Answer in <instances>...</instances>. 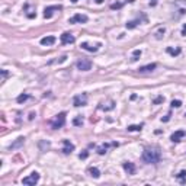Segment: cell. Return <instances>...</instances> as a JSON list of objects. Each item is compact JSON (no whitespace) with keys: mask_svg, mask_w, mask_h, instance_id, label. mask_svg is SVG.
Segmentation results:
<instances>
[{"mask_svg":"<svg viewBox=\"0 0 186 186\" xmlns=\"http://www.w3.org/2000/svg\"><path fill=\"white\" fill-rule=\"evenodd\" d=\"M89 174L92 176V177H95V179H99L100 177V172H99V169L98 167H89Z\"/></svg>","mask_w":186,"mask_h":186,"instance_id":"19","label":"cell"},{"mask_svg":"<svg viewBox=\"0 0 186 186\" xmlns=\"http://www.w3.org/2000/svg\"><path fill=\"white\" fill-rule=\"evenodd\" d=\"M176 179H179L180 183H182V185H185L186 183V170H182V172L177 173V174H176Z\"/></svg>","mask_w":186,"mask_h":186,"instance_id":"20","label":"cell"},{"mask_svg":"<svg viewBox=\"0 0 186 186\" xmlns=\"http://www.w3.org/2000/svg\"><path fill=\"white\" fill-rule=\"evenodd\" d=\"M112 144H115V146H118V143H112ZM112 144H102V146L100 147H98V154H100V156H102V154H105L108 151V148H109V147L112 146Z\"/></svg>","mask_w":186,"mask_h":186,"instance_id":"17","label":"cell"},{"mask_svg":"<svg viewBox=\"0 0 186 186\" xmlns=\"http://www.w3.org/2000/svg\"><path fill=\"white\" fill-rule=\"evenodd\" d=\"M161 159L159 148H146L143 153V161L147 164H157Z\"/></svg>","mask_w":186,"mask_h":186,"instance_id":"1","label":"cell"},{"mask_svg":"<svg viewBox=\"0 0 186 186\" xmlns=\"http://www.w3.org/2000/svg\"><path fill=\"white\" fill-rule=\"evenodd\" d=\"M169 119H170V115H167V116H164V118H163L161 121H163V122H167Z\"/></svg>","mask_w":186,"mask_h":186,"instance_id":"33","label":"cell"},{"mask_svg":"<svg viewBox=\"0 0 186 186\" xmlns=\"http://www.w3.org/2000/svg\"><path fill=\"white\" fill-rule=\"evenodd\" d=\"M182 35H183V36H186V23L182 26Z\"/></svg>","mask_w":186,"mask_h":186,"instance_id":"32","label":"cell"},{"mask_svg":"<svg viewBox=\"0 0 186 186\" xmlns=\"http://www.w3.org/2000/svg\"><path fill=\"white\" fill-rule=\"evenodd\" d=\"M67 60V55H63V57H60L58 60H51V61H48V64H61V63H64V61Z\"/></svg>","mask_w":186,"mask_h":186,"instance_id":"23","label":"cell"},{"mask_svg":"<svg viewBox=\"0 0 186 186\" xmlns=\"http://www.w3.org/2000/svg\"><path fill=\"white\" fill-rule=\"evenodd\" d=\"M89 18H87L86 15H81V13H76L73 18H70L68 19V23H86Z\"/></svg>","mask_w":186,"mask_h":186,"instance_id":"7","label":"cell"},{"mask_svg":"<svg viewBox=\"0 0 186 186\" xmlns=\"http://www.w3.org/2000/svg\"><path fill=\"white\" fill-rule=\"evenodd\" d=\"M156 3H157V0H150V5L151 6H156Z\"/></svg>","mask_w":186,"mask_h":186,"instance_id":"35","label":"cell"},{"mask_svg":"<svg viewBox=\"0 0 186 186\" xmlns=\"http://www.w3.org/2000/svg\"><path fill=\"white\" fill-rule=\"evenodd\" d=\"M77 2H79V0H71V3H77Z\"/></svg>","mask_w":186,"mask_h":186,"instance_id":"37","label":"cell"},{"mask_svg":"<svg viewBox=\"0 0 186 186\" xmlns=\"http://www.w3.org/2000/svg\"><path fill=\"white\" fill-rule=\"evenodd\" d=\"M63 144H64V147H63V153L64 154H70L74 151V144H71L68 140H63Z\"/></svg>","mask_w":186,"mask_h":186,"instance_id":"11","label":"cell"},{"mask_svg":"<svg viewBox=\"0 0 186 186\" xmlns=\"http://www.w3.org/2000/svg\"><path fill=\"white\" fill-rule=\"evenodd\" d=\"M166 33V28L164 26H161V28H159L156 32H154V35H156V40H161V36Z\"/></svg>","mask_w":186,"mask_h":186,"instance_id":"21","label":"cell"},{"mask_svg":"<svg viewBox=\"0 0 186 186\" xmlns=\"http://www.w3.org/2000/svg\"><path fill=\"white\" fill-rule=\"evenodd\" d=\"M143 129V124L140 125H129L128 126V131H141Z\"/></svg>","mask_w":186,"mask_h":186,"instance_id":"25","label":"cell"},{"mask_svg":"<svg viewBox=\"0 0 186 186\" xmlns=\"http://www.w3.org/2000/svg\"><path fill=\"white\" fill-rule=\"evenodd\" d=\"M64 124H66V113L64 112L58 113V115L54 118L53 122H51V125H53L54 129H60V128H63Z\"/></svg>","mask_w":186,"mask_h":186,"instance_id":"2","label":"cell"},{"mask_svg":"<svg viewBox=\"0 0 186 186\" xmlns=\"http://www.w3.org/2000/svg\"><path fill=\"white\" fill-rule=\"evenodd\" d=\"M157 67V64H147V66H143V67H140L138 68V71L140 73H150V71H153L154 68Z\"/></svg>","mask_w":186,"mask_h":186,"instance_id":"15","label":"cell"},{"mask_svg":"<svg viewBox=\"0 0 186 186\" xmlns=\"http://www.w3.org/2000/svg\"><path fill=\"white\" fill-rule=\"evenodd\" d=\"M93 2H95V3H98V5H102L105 0H93Z\"/></svg>","mask_w":186,"mask_h":186,"instance_id":"34","label":"cell"},{"mask_svg":"<svg viewBox=\"0 0 186 186\" xmlns=\"http://www.w3.org/2000/svg\"><path fill=\"white\" fill-rule=\"evenodd\" d=\"M55 41L57 40H55V36H53V35H50V36H44V38L41 40V45L50 46V45H53Z\"/></svg>","mask_w":186,"mask_h":186,"instance_id":"13","label":"cell"},{"mask_svg":"<svg viewBox=\"0 0 186 186\" xmlns=\"http://www.w3.org/2000/svg\"><path fill=\"white\" fill-rule=\"evenodd\" d=\"M140 23V20H131V22H126V29H134Z\"/></svg>","mask_w":186,"mask_h":186,"instance_id":"22","label":"cell"},{"mask_svg":"<svg viewBox=\"0 0 186 186\" xmlns=\"http://www.w3.org/2000/svg\"><path fill=\"white\" fill-rule=\"evenodd\" d=\"M23 143H25V137H19V138L16 140V141H15L12 146L9 147V150H15V148H19V147L22 146Z\"/></svg>","mask_w":186,"mask_h":186,"instance_id":"18","label":"cell"},{"mask_svg":"<svg viewBox=\"0 0 186 186\" xmlns=\"http://www.w3.org/2000/svg\"><path fill=\"white\" fill-rule=\"evenodd\" d=\"M7 76H9V73H7L6 70H2V81H5Z\"/></svg>","mask_w":186,"mask_h":186,"instance_id":"30","label":"cell"},{"mask_svg":"<svg viewBox=\"0 0 186 186\" xmlns=\"http://www.w3.org/2000/svg\"><path fill=\"white\" fill-rule=\"evenodd\" d=\"M76 66H77V68L81 70V71H89V70L92 68V63L89 60H86V58H80V60L76 63Z\"/></svg>","mask_w":186,"mask_h":186,"instance_id":"5","label":"cell"},{"mask_svg":"<svg viewBox=\"0 0 186 186\" xmlns=\"http://www.w3.org/2000/svg\"><path fill=\"white\" fill-rule=\"evenodd\" d=\"M26 99H29V96H28V95H20V96H18V102H19V103L25 102Z\"/></svg>","mask_w":186,"mask_h":186,"instance_id":"27","label":"cell"},{"mask_svg":"<svg viewBox=\"0 0 186 186\" xmlns=\"http://www.w3.org/2000/svg\"><path fill=\"white\" fill-rule=\"evenodd\" d=\"M73 124L76 126H81L83 125V118H81V116H76V118L73 119Z\"/></svg>","mask_w":186,"mask_h":186,"instance_id":"24","label":"cell"},{"mask_svg":"<svg viewBox=\"0 0 186 186\" xmlns=\"http://www.w3.org/2000/svg\"><path fill=\"white\" fill-rule=\"evenodd\" d=\"M180 106H182L180 100H172V108H180Z\"/></svg>","mask_w":186,"mask_h":186,"instance_id":"28","label":"cell"},{"mask_svg":"<svg viewBox=\"0 0 186 186\" xmlns=\"http://www.w3.org/2000/svg\"><path fill=\"white\" fill-rule=\"evenodd\" d=\"M87 156H89V153H87V151H83V153L80 154L79 157H80L81 160H84V159H87Z\"/></svg>","mask_w":186,"mask_h":186,"instance_id":"31","label":"cell"},{"mask_svg":"<svg viewBox=\"0 0 186 186\" xmlns=\"http://www.w3.org/2000/svg\"><path fill=\"white\" fill-rule=\"evenodd\" d=\"M183 137H186V131H185V129H177V131H174V133L172 134L170 140H172L173 143H179Z\"/></svg>","mask_w":186,"mask_h":186,"instance_id":"9","label":"cell"},{"mask_svg":"<svg viewBox=\"0 0 186 186\" xmlns=\"http://www.w3.org/2000/svg\"><path fill=\"white\" fill-rule=\"evenodd\" d=\"M60 40H61V44H63V45H67V44H74L76 38H74L71 33L64 32V33H61L60 35Z\"/></svg>","mask_w":186,"mask_h":186,"instance_id":"8","label":"cell"},{"mask_svg":"<svg viewBox=\"0 0 186 186\" xmlns=\"http://www.w3.org/2000/svg\"><path fill=\"white\" fill-rule=\"evenodd\" d=\"M161 102H164V98H163V96H159V98H156V99H154V105H159V103H161Z\"/></svg>","mask_w":186,"mask_h":186,"instance_id":"29","label":"cell"},{"mask_svg":"<svg viewBox=\"0 0 186 186\" xmlns=\"http://www.w3.org/2000/svg\"><path fill=\"white\" fill-rule=\"evenodd\" d=\"M73 105L74 106H84L87 105V93H81V95H76L73 98Z\"/></svg>","mask_w":186,"mask_h":186,"instance_id":"4","label":"cell"},{"mask_svg":"<svg viewBox=\"0 0 186 186\" xmlns=\"http://www.w3.org/2000/svg\"><path fill=\"white\" fill-rule=\"evenodd\" d=\"M63 7L60 6V5H54V6H46L45 10H44V18L45 19H51L53 18V15L55 10H61Z\"/></svg>","mask_w":186,"mask_h":186,"instance_id":"6","label":"cell"},{"mask_svg":"<svg viewBox=\"0 0 186 186\" xmlns=\"http://www.w3.org/2000/svg\"><path fill=\"white\" fill-rule=\"evenodd\" d=\"M122 167H124V170H125L128 174H135V164H134V163L125 161V163H122Z\"/></svg>","mask_w":186,"mask_h":186,"instance_id":"12","label":"cell"},{"mask_svg":"<svg viewBox=\"0 0 186 186\" xmlns=\"http://www.w3.org/2000/svg\"><path fill=\"white\" fill-rule=\"evenodd\" d=\"M167 54H170L172 57H177V55H180V53H182V50H180V46H176V48H172V46H167L166 48Z\"/></svg>","mask_w":186,"mask_h":186,"instance_id":"16","label":"cell"},{"mask_svg":"<svg viewBox=\"0 0 186 186\" xmlns=\"http://www.w3.org/2000/svg\"><path fill=\"white\" fill-rule=\"evenodd\" d=\"M38 182H40V173H36V172L31 173L29 176H26V177L22 179V183H23V185H36Z\"/></svg>","mask_w":186,"mask_h":186,"instance_id":"3","label":"cell"},{"mask_svg":"<svg viewBox=\"0 0 186 186\" xmlns=\"http://www.w3.org/2000/svg\"><path fill=\"white\" fill-rule=\"evenodd\" d=\"M140 57H141V51H140V50H135L133 53V61H138Z\"/></svg>","mask_w":186,"mask_h":186,"instance_id":"26","label":"cell"},{"mask_svg":"<svg viewBox=\"0 0 186 186\" xmlns=\"http://www.w3.org/2000/svg\"><path fill=\"white\" fill-rule=\"evenodd\" d=\"M185 116H186V113H185Z\"/></svg>","mask_w":186,"mask_h":186,"instance_id":"38","label":"cell"},{"mask_svg":"<svg viewBox=\"0 0 186 186\" xmlns=\"http://www.w3.org/2000/svg\"><path fill=\"white\" fill-rule=\"evenodd\" d=\"M33 116H35V113L32 112V113H31V115H29V121H32V119H33Z\"/></svg>","mask_w":186,"mask_h":186,"instance_id":"36","label":"cell"},{"mask_svg":"<svg viewBox=\"0 0 186 186\" xmlns=\"http://www.w3.org/2000/svg\"><path fill=\"white\" fill-rule=\"evenodd\" d=\"M134 2H135V0H124V2H115V3H112V5H111V9H112V10H119V9H121L122 6H124L125 3H134Z\"/></svg>","mask_w":186,"mask_h":186,"instance_id":"14","label":"cell"},{"mask_svg":"<svg viewBox=\"0 0 186 186\" xmlns=\"http://www.w3.org/2000/svg\"><path fill=\"white\" fill-rule=\"evenodd\" d=\"M81 48L84 50V51H89V53H96L98 50H99L102 44H96V45H90V44H87V42H81Z\"/></svg>","mask_w":186,"mask_h":186,"instance_id":"10","label":"cell"}]
</instances>
